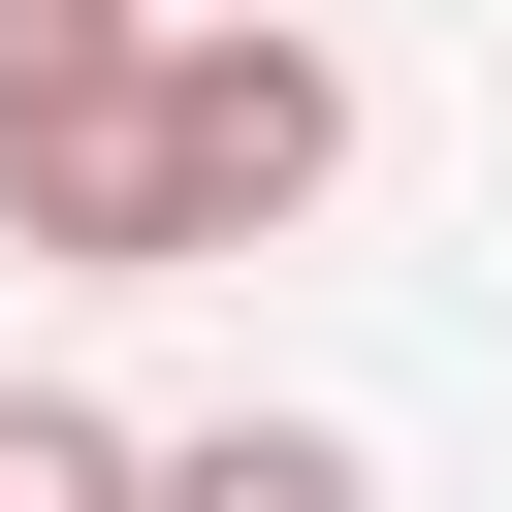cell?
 Listing matches in <instances>:
<instances>
[{
    "label": "cell",
    "mask_w": 512,
    "mask_h": 512,
    "mask_svg": "<svg viewBox=\"0 0 512 512\" xmlns=\"http://www.w3.org/2000/svg\"><path fill=\"white\" fill-rule=\"evenodd\" d=\"M0 512H128V416L96 384H0Z\"/></svg>",
    "instance_id": "obj_3"
},
{
    "label": "cell",
    "mask_w": 512,
    "mask_h": 512,
    "mask_svg": "<svg viewBox=\"0 0 512 512\" xmlns=\"http://www.w3.org/2000/svg\"><path fill=\"white\" fill-rule=\"evenodd\" d=\"M160 32H192V0H160Z\"/></svg>",
    "instance_id": "obj_4"
},
{
    "label": "cell",
    "mask_w": 512,
    "mask_h": 512,
    "mask_svg": "<svg viewBox=\"0 0 512 512\" xmlns=\"http://www.w3.org/2000/svg\"><path fill=\"white\" fill-rule=\"evenodd\" d=\"M128 512H384V448H352V416H160Z\"/></svg>",
    "instance_id": "obj_2"
},
{
    "label": "cell",
    "mask_w": 512,
    "mask_h": 512,
    "mask_svg": "<svg viewBox=\"0 0 512 512\" xmlns=\"http://www.w3.org/2000/svg\"><path fill=\"white\" fill-rule=\"evenodd\" d=\"M352 192V64L288 32V0H192L160 64H128V288H224V256H288Z\"/></svg>",
    "instance_id": "obj_1"
}]
</instances>
